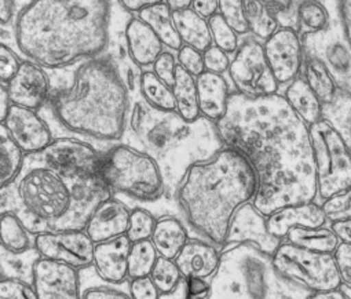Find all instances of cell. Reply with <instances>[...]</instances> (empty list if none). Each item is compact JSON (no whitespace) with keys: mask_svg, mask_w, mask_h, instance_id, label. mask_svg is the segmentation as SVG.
Segmentation results:
<instances>
[{"mask_svg":"<svg viewBox=\"0 0 351 299\" xmlns=\"http://www.w3.org/2000/svg\"><path fill=\"white\" fill-rule=\"evenodd\" d=\"M25 155L0 124V187L14 182L24 166Z\"/></svg>","mask_w":351,"mask_h":299,"instance_id":"obj_37","label":"cell"},{"mask_svg":"<svg viewBox=\"0 0 351 299\" xmlns=\"http://www.w3.org/2000/svg\"><path fill=\"white\" fill-rule=\"evenodd\" d=\"M128 125L143 152L160 166L165 193L177 191L188 169L215 155L225 145L217 124L199 117L186 121L175 110H158L139 97L131 102Z\"/></svg>","mask_w":351,"mask_h":299,"instance_id":"obj_5","label":"cell"},{"mask_svg":"<svg viewBox=\"0 0 351 299\" xmlns=\"http://www.w3.org/2000/svg\"><path fill=\"white\" fill-rule=\"evenodd\" d=\"M12 106V101L9 97L8 86L0 83V124H2L9 113V109Z\"/></svg>","mask_w":351,"mask_h":299,"instance_id":"obj_62","label":"cell"},{"mask_svg":"<svg viewBox=\"0 0 351 299\" xmlns=\"http://www.w3.org/2000/svg\"><path fill=\"white\" fill-rule=\"evenodd\" d=\"M127 289L132 299H160L161 294L149 276L130 278Z\"/></svg>","mask_w":351,"mask_h":299,"instance_id":"obj_52","label":"cell"},{"mask_svg":"<svg viewBox=\"0 0 351 299\" xmlns=\"http://www.w3.org/2000/svg\"><path fill=\"white\" fill-rule=\"evenodd\" d=\"M35 235H32L23 221L13 215L6 214L0 217V243L12 251H25L34 247Z\"/></svg>","mask_w":351,"mask_h":299,"instance_id":"obj_39","label":"cell"},{"mask_svg":"<svg viewBox=\"0 0 351 299\" xmlns=\"http://www.w3.org/2000/svg\"><path fill=\"white\" fill-rule=\"evenodd\" d=\"M291 109L310 127L324 117V105L302 76L285 86L282 94Z\"/></svg>","mask_w":351,"mask_h":299,"instance_id":"obj_31","label":"cell"},{"mask_svg":"<svg viewBox=\"0 0 351 299\" xmlns=\"http://www.w3.org/2000/svg\"><path fill=\"white\" fill-rule=\"evenodd\" d=\"M175 56H177L178 65L195 77H197L199 75H202L206 71L203 53L191 46L182 45V47L177 53H175Z\"/></svg>","mask_w":351,"mask_h":299,"instance_id":"obj_47","label":"cell"},{"mask_svg":"<svg viewBox=\"0 0 351 299\" xmlns=\"http://www.w3.org/2000/svg\"><path fill=\"white\" fill-rule=\"evenodd\" d=\"M188 240V229L178 218L164 215L156 219L150 241L154 246L158 256L175 259Z\"/></svg>","mask_w":351,"mask_h":299,"instance_id":"obj_26","label":"cell"},{"mask_svg":"<svg viewBox=\"0 0 351 299\" xmlns=\"http://www.w3.org/2000/svg\"><path fill=\"white\" fill-rule=\"evenodd\" d=\"M16 14V0H0V25H9Z\"/></svg>","mask_w":351,"mask_h":299,"instance_id":"obj_59","label":"cell"},{"mask_svg":"<svg viewBox=\"0 0 351 299\" xmlns=\"http://www.w3.org/2000/svg\"><path fill=\"white\" fill-rule=\"evenodd\" d=\"M57 120L69 131L116 142L128 127L131 95L109 56L80 62L68 87L51 94Z\"/></svg>","mask_w":351,"mask_h":299,"instance_id":"obj_4","label":"cell"},{"mask_svg":"<svg viewBox=\"0 0 351 299\" xmlns=\"http://www.w3.org/2000/svg\"><path fill=\"white\" fill-rule=\"evenodd\" d=\"M329 23L330 10L322 0H295L292 24L300 38L325 31Z\"/></svg>","mask_w":351,"mask_h":299,"instance_id":"obj_30","label":"cell"},{"mask_svg":"<svg viewBox=\"0 0 351 299\" xmlns=\"http://www.w3.org/2000/svg\"><path fill=\"white\" fill-rule=\"evenodd\" d=\"M40 258L35 246L25 251H12L0 243V278L32 287L35 266Z\"/></svg>","mask_w":351,"mask_h":299,"instance_id":"obj_27","label":"cell"},{"mask_svg":"<svg viewBox=\"0 0 351 299\" xmlns=\"http://www.w3.org/2000/svg\"><path fill=\"white\" fill-rule=\"evenodd\" d=\"M208 25L211 31L213 45L219 47L229 56L234 54L240 46V35L223 20L219 13L208 19Z\"/></svg>","mask_w":351,"mask_h":299,"instance_id":"obj_43","label":"cell"},{"mask_svg":"<svg viewBox=\"0 0 351 299\" xmlns=\"http://www.w3.org/2000/svg\"><path fill=\"white\" fill-rule=\"evenodd\" d=\"M175 263L184 278L200 277L211 280L221 263V250L203 239H189L175 258Z\"/></svg>","mask_w":351,"mask_h":299,"instance_id":"obj_22","label":"cell"},{"mask_svg":"<svg viewBox=\"0 0 351 299\" xmlns=\"http://www.w3.org/2000/svg\"><path fill=\"white\" fill-rule=\"evenodd\" d=\"M172 19L182 45L191 46L202 53L213 46L208 20L197 14L192 8L172 12Z\"/></svg>","mask_w":351,"mask_h":299,"instance_id":"obj_29","label":"cell"},{"mask_svg":"<svg viewBox=\"0 0 351 299\" xmlns=\"http://www.w3.org/2000/svg\"><path fill=\"white\" fill-rule=\"evenodd\" d=\"M164 2L172 12L189 9L192 6V0H164Z\"/></svg>","mask_w":351,"mask_h":299,"instance_id":"obj_63","label":"cell"},{"mask_svg":"<svg viewBox=\"0 0 351 299\" xmlns=\"http://www.w3.org/2000/svg\"><path fill=\"white\" fill-rule=\"evenodd\" d=\"M112 0H32L16 17L20 51L45 69H64L105 54Z\"/></svg>","mask_w":351,"mask_h":299,"instance_id":"obj_2","label":"cell"},{"mask_svg":"<svg viewBox=\"0 0 351 299\" xmlns=\"http://www.w3.org/2000/svg\"><path fill=\"white\" fill-rule=\"evenodd\" d=\"M197 14L204 19H211L213 16L218 14L219 10V0H192L191 6Z\"/></svg>","mask_w":351,"mask_h":299,"instance_id":"obj_57","label":"cell"},{"mask_svg":"<svg viewBox=\"0 0 351 299\" xmlns=\"http://www.w3.org/2000/svg\"><path fill=\"white\" fill-rule=\"evenodd\" d=\"M255 193L252 167L236 149L223 146L188 169L173 198L188 226L222 250L233 217L244 204L254 202Z\"/></svg>","mask_w":351,"mask_h":299,"instance_id":"obj_3","label":"cell"},{"mask_svg":"<svg viewBox=\"0 0 351 299\" xmlns=\"http://www.w3.org/2000/svg\"><path fill=\"white\" fill-rule=\"evenodd\" d=\"M16 184L25 210L43 232L84 230L94 208L112 196L101 178L68 180L36 155L25 156Z\"/></svg>","mask_w":351,"mask_h":299,"instance_id":"obj_6","label":"cell"},{"mask_svg":"<svg viewBox=\"0 0 351 299\" xmlns=\"http://www.w3.org/2000/svg\"><path fill=\"white\" fill-rule=\"evenodd\" d=\"M36 156L68 180L101 177L104 154L91 143L77 138H54Z\"/></svg>","mask_w":351,"mask_h":299,"instance_id":"obj_13","label":"cell"},{"mask_svg":"<svg viewBox=\"0 0 351 299\" xmlns=\"http://www.w3.org/2000/svg\"><path fill=\"white\" fill-rule=\"evenodd\" d=\"M21 64L20 57L5 43H0V83L8 84Z\"/></svg>","mask_w":351,"mask_h":299,"instance_id":"obj_51","label":"cell"},{"mask_svg":"<svg viewBox=\"0 0 351 299\" xmlns=\"http://www.w3.org/2000/svg\"><path fill=\"white\" fill-rule=\"evenodd\" d=\"M225 146L239 151L256 177L254 206L263 214L315 202V166L308 125L282 94L248 98L236 91L217 123Z\"/></svg>","mask_w":351,"mask_h":299,"instance_id":"obj_1","label":"cell"},{"mask_svg":"<svg viewBox=\"0 0 351 299\" xmlns=\"http://www.w3.org/2000/svg\"><path fill=\"white\" fill-rule=\"evenodd\" d=\"M325 224L326 218L317 202L289 204L267 215L270 233L282 240L293 228H321L325 226Z\"/></svg>","mask_w":351,"mask_h":299,"instance_id":"obj_23","label":"cell"},{"mask_svg":"<svg viewBox=\"0 0 351 299\" xmlns=\"http://www.w3.org/2000/svg\"><path fill=\"white\" fill-rule=\"evenodd\" d=\"M265 2L276 13L280 25L293 28V24H292V8H293L295 0H265Z\"/></svg>","mask_w":351,"mask_h":299,"instance_id":"obj_55","label":"cell"},{"mask_svg":"<svg viewBox=\"0 0 351 299\" xmlns=\"http://www.w3.org/2000/svg\"><path fill=\"white\" fill-rule=\"evenodd\" d=\"M131 208L116 196L104 199L91 213L84 232L98 244L125 235Z\"/></svg>","mask_w":351,"mask_h":299,"instance_id":"obj_20","label":"cell"},{"mask_svg":"<svg viewBox=\"0 0 351 299\" xmlns=\"http://www.w3.org/2000/svg\"><path fill=\"white\" fill-rule=\"evenodd\" d=\"M82 292L80 299H132L125 284H109L101 280L93 266L80 270Z\"/></svg>","mask_w":351,"mask_h":299,"instance_id":"obj_38","label":"cell"},{"mask_svg":"<svg viewBox=\"0 0 351 299\" xmlns=\"http://www.w3.org/2000/svg\"><path fill=\"white\" fill-rule=\"evenodd\" d=\"M101 178L113 196L124 195L138 202L154 203L165 195L160 166L132 145L116 143L104 152Z\"/></svg>","mask_w":351,"mask_h":299,"instance_id":"obj_8","label":"cell"},{"mask_svg":"<svg viewBox=\"0 0 351 299\" xmlns=\"http://www.w3.org/2000/svg\"><path fill=\"white\" fill-rule=\"evenodd\" d=\"M204 58V68L208 72L225 75L229 71L230 65V57L228 53L221 50L217 46H210L206 51H203Z\"/></svg>","mask_w":351,"mask_h":299,"instance_id":"obj_53","label":"cell"},{"mask_svg":"<svg viewBox=\"0 0 351 299\" xmlns=\"http://www.w3.org/2000/svg\"><path fill=\"white\" fill-rule=\"evenodd\" d=\"M158 254L150 240L131 243L128 251V280L149 276Z\"/></svg>","mask_w":351,"mask_h":299,"instance_id":"obj_41","label":"cell"},{"mask_svg":"<svg viewBox=\"0 0 351 299\" xmlns=\"http://www.w3.org/2000/svg\"><path fill=\"white\" fill-rule=\"evenodd\" d=\"M124 38L131 61L141 69L150 68L165 50L157 35L136 16L130 17L124 29Z\"/></svg>","mask_w":351,"mask_h":299,"instance_id":"obj_25","label":"cell"},{"mask_svg":"<svg viewBox=\"0 0 351 299\" xmlns=\"http://www.w3.org/2000/svg\"><path fill=\"white\" fill-rule=\"evenodd\" d=\"M330 10V23L322 32L302 38L304 53L319 60L333 79L337 91L351 101V45L344 34L343 24L335 8Z\"/></svg>","mask_w":351,"mask_h":299,"instance_id":"obj_11","label":"cell"},{"mask_svg":"<svg viewBox=\"0 0 351 299\" xmlns=\"http://www.w3.org/2000/svg\"><path fill=\"white\" fill-rule=\"evenodd\" d=\"M130 246L125 235L95 244L93 269L101 280L116 285L128 281Z\"/></svg>","mask_w":351,"mask_h":299,"instance_id":"obj_21","label":"cell"},{"mask_svg":"<svg viewBox=\"0 0 351 299\" xmlns=\"http://www.w3.org/2000/svg\"><path fill=\"white\" fill-rule=\"evenodd\" d=\"M2 124L25 156L40 154L54 139L47 121L34 109L12 104Z\"/></svg>","mask_w":351,"mask_h":299,"instance_id":"obj_17","label":"cell"},{"mask_svg":"<svg viewBox=\"0 0 351 299\" xmlns=\"http://www.w3.org/2000/svg\"><path fill=\"white\" fill-rule=\"evenodd\" d=\"M0 299H36L32 287L0 278Z\"/></svg>","mask_w":351,"mask_h":299,"instance_id":"obj_54","label":"cell"},{"mask_svg":"<svg viewBox=\"0 0 351 299\" xmlns=\"http://www.w3.org/2000/svg\"><path fill=\"white\" fill-rule=\"evenodd\" d=\"M285 241L308 251L326 254H333L337 246L340 244L339 239L332 232V229L326 226L293 228L287 233Z\"/></svg>","mask_w":351,"mask_h":299,"instance_id":"obj_35","label":"cell"},{"mask_svg":"<svg viewBox=\"0 0 351 299\" xmlns=\"http://www.w3.org/2000/svg\"><path fill=\"white\" fill-rule=\"evenodd\" d=\"M149 277L152 278L161 295H168L177 291L184 280V276L177 263H175V259H168L162 256L157 258Z\"/></svg>","mask_w":351,"mask_h":299,"instance_id":"obj_42","label":"cell"},{"mask_svg":"<svg viewBox=\"0 0 351 299\" xmlns=\"http://www.w3.org/2000/svg\"><path fill=\"white\" fill-rule=\"evenodd\" d=\"M314 166L315 202L351 188V149L341 132L325 117L308 127Z\"/></svg>","mask_w":351,"mask_h":299,"instance_id":"obj_9","label":"cell"},{"mask_svg":"<svg viewBox=\"0 0 351 299\" xmlns=\"http://www.w3.org/2000/svg\"><path fill=\"white\" fill-rule=\"evenodd\" d=\"M300 76L313 90V93L317 95V98L321 101L324 106L330 105L336 99L339 94L337 87L330 75L328 73L326 68L324 67V64L315 57L304 53Z\"/></svg>","mask_w":351,"mask_h":299,"instance_id":"obj_33","label":"cell"},{"mask_svg":"<svg viewBox=\"0 0 351 299\" xmlns=\"http://www.w3.org/2000/svg\"><path fill=\"white\" fill-rule=\"evenodd\" d=\"M228 75L234 91L244 97L261 98L278 94L280 86L266 60L263 43L252 35L240 42L230 60Z\"/></svg>","mask_w":351,"mask_h":299,"instance_id":"obj_12","label":"cell"},{"mask_svg":"<svg viewBox=\"0 0 351 299\" xmlns=\"http://www.w3.org/2000/svg\"><path fill=\"white\" fill-rule=\"evenodd\" d=\"M138 97L154 109L175 110V99L171 86L160 80L152 69H142Z\"/></svg>","mask_w":351,"mask_h":299,"instance_id":"obj_36","label":"cell"},{"mask_svg":"<svg viewBox=\"0 0 351 299\" xmlns=\"http://www.w3.org/2000/svg\"><path fill=\"white\" fill-rule=\"evenodd\" d=\"M13 105L39 110L51 97V82L47 69L34 61H21L16 75L6 84Z\"/></svg>","mask_w":351,"mask_h":299,"instance_id":"obj_19","label":"cell"},{"mask_svg":"<svg viewBox=\"0 0 351 299\" xmlns=\"http://www.w3.org/2000/svg\"><path fill=\"white\" fill-rule=\"evenodd\" d=\"M243 243L254 244L269 255H273L282 243V239L270 233L267 217L263 215L252 202L244 204L233 217L223 248Z\"/></svg>","mask_w":351,"mask_h":299,"instance_id":"obj_18","label":"cell"},{"mask_svg":"<svg viewBox=\"0 0 351 299\" xmlns=\"http://www.w3.org/2000/svg\"><path fill=\"white\" fill-rule=\"evenodd\" d=\"M244 20L248 34L261 42L267 40L280 27L276 13L265 0H244Z\"/></svg>","mask_w":351,"mask_h":299,"instance_id":"obj_34","label":"cell"},{"mask_svg":"<svg viewBox=\"0 0 351 299\" xmlns=\"http://www.w3.org/2000/svg\"><path fill=\"white\" fill-rule=\"evenodd\" d=\"M307 299H351L343 289L335 288V289H328V291H317L311 292Z\"/></svg>","mask_w":351,"mask_h":299,"instance_id":"obj_61","label":"cell"},{"mask_svg":"<svg viewBox=\"0 0 351 299\" xmlns=\"http://www.w3.org/2000/svg\"><path fill=\"white\" fill-rule=\"evenodd\" d=\"M263 43L269 67L278 86H288L300 76L304 49L302 38L291 27L280 25L278 29Z\"/></svg>","mask_w":351,"mask_h":299,"instance_id":"obj_15","label":"cell"},{"mask_svg":"<svg viewBox=\"0 0 351 299\" xmlns=\"http://www.w3.org/2000/svg\"><path fill=\"white\" fill-rule=\"evenodd\" d=\"M211 280L200 277L184 278L181 284L182 299H211Z\"/></svg>","mask_w":351,"mask_h":299,"instance_id":"obj_50","label":"cell"},{"mask_svg":"<svg viewBox=\"0 0 351 299\" xmlns=\"http://www.w3.org/2000/svg\"><path fill=\"white\" fill-rule=\"evenodd\" d=\"M157 2H162V0H117V3L131 14H136L141 9Z\"/></svg>","mask_w":351,"mask_h":299,"instance_id":"obj_60","label":"cell"},{"mask_svg":"<svg viewBox=\"0 0 351 299\" xmlns=\"http://www.w3.org/2000/svg\"><path fill=\"white\" fill-rule=\"evenodd\" d=\"M200 116L218 123L228 110L230 86L223 75L204 71L196 77Z\"/></svg>","mask_w":351,"mask_h":299,"instance_id":"obj_24","label":"cell"},{"mask_svg":"<svg viewBox=\"0 0 351 299\" xmlns=\"http://www.w3.org/2000/svg\"><path fill=\"white\" fill-rule=\"evenodd\" d=\"M276 270L310 292L340 288V278L333 254L315 252L285 240L271 255Z\"/></svg>","mask_w":351,"mask_h":299,"instance_id":"obj_10","label":"cell"},{"mask_svg":"<svg viewBox=\"0 0 351 299\" xmlns=\"http://www.w3.org/2000/svg\"><path fill=\"white\" fill-rule=\"evenodd\" d=\"M32 289L36 299H80V270L64 262L40 258L35 266Z\"/></svg>","mask_w":351,"mask_h":299,"instance_id":"obj_16","label":"cell"},{"mask_svg":"<svg viewBox=\"0 0 351 299\" xmlns=\"http://www.w3.org/2000/svg\"><path fill=\"white\" fill-rule=\"evenodd\" d=\"M319 206L329 224L351 219V188L332 195Z\"/></svg>","mask_w":351,"mask_h":299,"instance_id":"obj_45","label":"cell"},{"mask_svg":"<svg viewBox=\"0 0 351 299\" xmlns=\"http://www.w3.org/2000/svg\"><path fill=\"white\" fill-rule=\"evenodd\" d=\"M135 16L157 35L165 49L177 53L182 47V42L173 24L172 10L164 0L141 9Z\"/></svg>","mask_w":351,"mask_h":299,"instance_id":"obj_28","label":"cell"},{"mask_svg":"<svg viewBox=\"0 0 351 299\" xmlns=\"http://www.w3.org/2000/svg\"><path fill=\"white\" fill-rule=\"evenodd\" d=\"M154 225H156V218L150 211L141 207L132 208L130 213L125 236L131 243L150 240L152 233L154 230Z\"/></svg>","mask_w":351,"mask_h":299,"instance_id":"obj_44","label":"cell"},{"mask_svg":"<svg viewBox=\"0 0 351 299\" xmlns=\"http://www.w3.org/2000/svg\"><path fill=\"white\" fill-rule=\"evenodd\" d=\"M34 246L42 258L64 262L77 270L93 266L95 243L84 230L40 232L35 235Z\"/></svg>","mask_w":351,"mask_h":299,"instance_id":"obj_14","label":"cell"},{"mask_svg":"<svg viewBox=\"0 0 351 299\" xmlns=\"http://www.w3.org/2000/svg\"><path fill=\"white\" fill-rule=\"evenodd\" d=\"M337 14L344 28V34L351 45V0H333Z\"/></svg>","mask_w":351,"mask_h":299,"instance_id":"obj_56","label":"cell"},{"mask_svg":"<svg viewBox=\"0 0 351 299\" xmlns=\"http://www.w3.org/2000/svg\"><path fill=\"white\" fill-rule=\"evenodd\" d=\"M340 287L351 289V244L340 243L333 252Z\"/></svg>","mask_w":351,"mask_h":299,"instance_id":"obj_49","label":"cell"},{"mask_svg":"<svg viewBox=\"0 0 351 299\" xmlns=\"http://www.w3.org/2000/svg\"><path fill=\"white\" fill-rule=\"evenodd\" d=\"M6 214H13L19 217L32 235L43 232L40 224L34 217H31L29 213L25 210L16 181L5 187H0V217H3Z\"/></svg>","mask_w":351,"mask_h":299,"instance_id":"obj_40","label":"cell"},{"mask_svg":"<svg viewBox=\"0 0 351 299\" xmlns=\"http://www.w3.org/2000/svg\"><path fill=\"white\" fill-rule=\"evenodd\" d=\"M171 88L175 99V112L186 121H195L199 117H202L195 76H192L178 65L177 72H175V80Z\"/></svg>","mask_w":351,"mask_h":299,"instance_id":"obj_32","label":"cell"},{"mask_svg":"<svg viewBox=\"0 0 351 299\" xmlns=\"http://www.w3.org/2000/svg\"><path fill=\"white\" fill-rule=\"evenodd\" d=\"M177 56L173 54V51L171 50H164L157 60L153 62L152 65V71L154 72V75L162 80L164 83H167L168 86L172 87L173 80H175V72H177Z\"/></svg>","mask_w":351,"mask_h":299,"instance_id":"obj_48","label":"cell"},{"mask_svg":"<svg viewBox=\"0 0 351 299\" xmlns=\"http://www.w3.org/2000/svg\"><path fill=\"white\" fill-rule=\"evenodd\" d=\"M329 228L336 235V237L339 239L340 243L351 244V219L332 222Z\"/></svg>","mask_w":351,"mask_h":299,"instance_id":"obj_58","label":"cell"},{"mask_svg":"<svg viewBox=\"0 0 351 299\" xmlns=\"http://www.w3.org/2000/svg\"><path fill=\"white\" fill-rule=\"evenodd\" d=\"M211 289V299H307L311 294L284 278L276 270L271 255L250 243L221 250Z\"/></svg>","mask_w":351,"mask_h":299,"instance_id":"obj_7","label":"cell"},{"mask_svg":"<svg viewBox=\"0 0 351 299\" xmlns=\"http://www.w3.org/2000/svg\"><path fill=\"white\" fill-rule=\"evenodd\" d=\"M346 130H347V138H344V139H346L347 145H348V146H350V149H351V115L348 116V121H347V127H346Z\"/></svg>","mask_w":351,"mask_h":299,"instance_id":"obj_64","label":"cell"},{"mask_svg":"<svg viewBox=\"0 0 351 299\" xmlns=\"http://www.w3.org/2000/svg\"><path fill=\"white\" fill-rule=\"evenodd\" d=\"M218 13L240 35H248V27L244 20V0H219Z\"/></svg>","mask_w":351,"mask_h":299,"instance_id":"obj_46","label":"cell"}]
</instances>
